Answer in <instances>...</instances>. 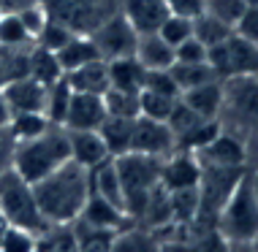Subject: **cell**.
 Masks as SVG:
<instances>
[{"instance_id":"cell-1","label":"cell","mask_w":258,"mask_h":252,"mask_svg":"<svg viewBox=\"0 0 258 252\" xmlns=\"http://www.w3.org/2000/svg\"><path fill=\"white\" fill-rule=\"evenodd\" d=\"M38 212L49 225H74L90 195V171L74 160L54 168L49 177L33 185Z\"/></svg>"},{"instance_id":"cell-2","label":"cell","mask_w":258,"mask_h":252,"mask_svg":"<svg viewBox=\"0 0 258 252\" xmlns=\"http://www.w3.org/2000/svg\"><path fill=\"white\" fill-rule=\"evenodd\" d=\"M71 160V149H68V133L66 128L52 125L46 133L38 138L14 144L11 152V171L22 177L27 185H36L38 179L49 177L54 168Z\"/></svg>"},{"instance_id":"cell-3","label":"cell","mask_w":258,"mask_h":252,"mask_svg":"<svg viewBox=\"0 0 258 252\" xmlns=\"http://www.w3.org/2000/svg\"><path fill=\"white\" fill-rule=\"evenodd\" d=\"M215 230L228 244H255L258 241V198L250 179V168L236 182L231 195L215 217Z\"/></svg>"},{"instance_id":"cell-4","label":"cell","mask_w":258,"mask_h":252,"mask_svg":"<svg viewBox=\"0 0 258 252\" xmlns=\"http://www.w3.org/2000/svg\"><path fill=\"white\" fill-rule=\"evenodd\" d=\"M255 122H258V76L223 79V101L218 114L220 130L239 136L250 149Z\"/></svg>"},{"instance_id":"cell-5","label":"cell","mask_w":258,"mask_h":252,"mask_svg":"<svg viewBox=\"0 0 258 252\" xmlns=\"http://www.w3.org/2000/svg\"><path fill=\"white\" fill-rule=\"evenodd\" d=\"M114 165L122 185L125 214L131 217V222H139L147 201L160 187V160L139 155V152H125V155L114 157Z\"/></svg>"},{"instance_id":"cell-6","label":"cell","mask_w":258,"mask_h":252,"mask_svg":"<svg viewBox=\"0 0 258 252\" xmlns=\"http://www.w3.org/2000/svg\"><path fill=\"white\" fill-rule=\"evenodd\" d=\"M0 214H3V220L9 225L25 228L36 236H41L49 228V222L38 212L33 185H27L22 177H17L11 168H6L0 174Z\"/></svg>"},{"instance_id":"cell-7","label":"cell","mask_w":258,"mask_h":252,"mask_svg":"<svg viewBox=\"0 0 258 252\" xmlns=\"http://www.w3.org/2000/svg\"><path fill=\"white\" fill-rule=\"evenodd\" d=\"M49 19L66 25L71 33L90 36L109 17L120 14V0H41Z\"/></svg>"},{"instance_id":"cell-8","label":"cell","mask_w":258,"mask_h":252,"mask_svg":"<svg viewBox=\"0 0 258 252\" xmlns=\"http://www.w3.org/2000/svg\"><path fill=\"white\" fill-rule=\"evenodd\" d=\"M207 62L220 81L234 76H258V44H250L231 33L223 44L207 52Z\"/></svg>"},{"instance_id":"cell-9","label":"cell","mask_w":258,"mask_h":252,"mask_svg":"<svg viewBox=\"0 0 258 252\" xmlns=\"http://www.w3.org/2000/svg\"><path fill=\"white\" fill-rule=\"evenodd\" d=\"M90 38H93L95 49H98L101 60H120V57H134L136 52V30L131 27L120 14H114V17H109L103 25H98L93 33H90Z\"/></svg>"},{"instance_id":"cell-10","label":"cell","mask_w":258,"mask_h":252,"mask_svg":"<svg viewBox=\"0 0 258 252\" xmlns=\"http://www.w3.org/2000/svg\"><path fill=\"white\" fill-rule=\"evenodd\" d=\"M131 152L147 155L155 160H166L177 152V138L169 130L166 122H155L147 117H136L134 122V138H131Z\"/></svg>"},{"instance_id":"cell-11","label":"cell","mask_w":258,"mask_h":252,"mask_svg":"<svg viewBox=\"0 0 258 252\" xmlns=\"http://www.w3.org/2000/svg\"><path fill=\"white\" fill-rule=\"evenodd\" d=\"M250 149L239 136H231L226 130H218L207 146L196 152V160L201 165H215V168H247Z\"/></svg>"},{"instance_id":"cell-12","label":"cell","mask_w":258,"mask_h":252,"mask_svg":"<svg viewBox=\"0 0 258 252\" xmlns=\"http://www.w3.org/2000/svg\"><path fill=\"white\" fill-rule=\"evenodd\" d=\"M201 179V163L193 152L177 149L174 155L160 160V187L166 193H182L196 190Z\"/></svg>"},{"instance_id":"cell-13","label":"cell","mask_w":258,"mask_h":252,"mask_svg":"<svg viewBox=\"0 0 258 252\" xmlns=\"http://www.w3.org/2000/svg\"><path fill=\"white\" fill-rule=\"evenodd\" d=\"M79 225L85 228H93V230H106V233H117L120 228H125L131 222V217L122 212L120 206L109 204L106 198H101V195H95L90 190L87 201H85V209H82L79 214Z\"/></svg>"},{"instance_id":"cell-14","label":"cell","mask_w":258,"mask_h":252,"mask_svg":"<svg viewBox=\"0 0 258 252\" xmlns=\"http://www.w3.org/2000/svg\"><path fill=\"white\" fill-rule=\"evenodd\" d=\"M120 17L134 27L136 36H150L166 22L169 9L163 0H120Z\"/></svg>"},{"instance_id":"cell-15","label":"cell","mask_w":258,"mask_h":252,"mask_svg":"<svg viewBox=\"0 0 258 252\" xmlns=\"http://www.w3.org/2000/svg\"><path fill=\"white\" fill-rule=\"evenodd\" d=\"M103 120H106L103 95L74 93L62 128H66V130H98L103 125Z\"/></svg>"},{"instance_id":"cell-16","label":"cell","mask_w":258,"mask_h":252,"mask_svg":"<svg viewBox=\"0 0 258 252\" xmlns=\"http://www.w3.org/2000/svg\"><path fill=\"white\" fill-rule=\"evenodd\" d=\"M68 133V149H71V160L76 165L87 168H98L101 163L111 160L106 144H103L98 130H66Z\"/></svg>"},{"instance_id":"cell-17","label":"cell","mask_w":258,"mask_h":252,"mask_svg":"<svg viewBox=\"0 0 258 252\" xmlns=\"http://www.w3.org/2000/svg\"><path fill=\"white\" fill-rule=\"evenodd\" d=\"M6 103H9L11 114H22V111H44L46 101V87L38 84L30 76H19L3 87Z\"/></svg>"},{"instance_id":"cell-18","label":"cell","mask_w":258,"mask_h":252,"mask_svg":"<svg viewBox=\"0 0 258 252\" xmlns=\"http://www.w3.org/2000/svg\"><path fill=\"white\" fill-rule=\"evenodd\" d=\"M179 101H182L193 114H199L201 120L218 122L220 101H223V81L215 79V81L201 84V87H190V90H185V93H179Z\"/></svg>"},{"instance_id":"cell-19","label":"cell","mask_w":258,"mask_h":252,"mask_svg":"<svg viewBox=\"0 0 258 252\" xmlns=\"http://www.w3.org/2000/svg\"><path fill=\"white\" fill-rule=\"evenodd\" d=\"M111 252H163V241L155 230L128 222L111 236Z\"/></svg>"},{"instance_id":"cell-20","label":"cell","mask_w":258,"mask_h":252,"mask_svg":"<svg viewBox=\"0 0 258 252\" xmlns=\"http://www.w3.org/2000/svg\"><path fill=\"white\" fill-rule=\"evenodd\" d=\"M134 57L142 62L144 71H169L174 65V46H169L158 33L139 36Z\"/></svg>"},{"instance_id":"cell-21","label":"cell","mask_w":258,"mask_h":252,"mask_svg":"<svg viewBox=\"0 0 258 252\" xmlns=\"http://www.w3.org/2000/svg\"><path fill=\"white\" fill-rule=\"evenodd\" d=\"M66 81H68V87H71L74 93L103 95L109 90V65H106V60L87 62V65L66 73Z\"/></svg>"},{"instance_id":"cell-22","label":"cell","mask_w":258,"mask_h":252,"mask_svg":"<svg viewBox=\"0 0 258 252\" xmlns=\"http://www.w3.org/2000/svg\"><path fill=\"white\" fill-rule=\"evenodd\" d=\"M90 190L101 198H106L109 204L120 206L125 212V201H122V185H120V174H117V165H114V157L101 163L98 168L90 171Z\"/></svg>"},{"instance_id":"cell-23","label":"cell","mask_w":258,"mask_h":252,"mask_svg":"<svg viewBox=\"0 0 258 252\" xmlns=\"http://www.w3.org/2000/svg\"><path fill=\"white\" fill-rule=\"evenodd\" d=\"M54 57H57L60 68H62V76H66V73L76 71V68L87 65V62L101 60V54H98V49H95L93 38H90V36H79V33H76V36L68 41L60 52H54Z\"/></svg>"},{"instance_id":"cell-24","label":"cell","mask_w":258,"mask_h":252,"mask_svg":"<svg viewBox=\"0 0 258 252\" xmlns=\"http://www.w3.org/2000/svg\"><path fill=\"white\" fill-rule=\"evenodd\" d=\"M106 65H109V87L125 90V93H142L147 71L136 57H120L106 62Z\"/></svg>"},{"instance_id":"cell-25","label":"cell","mask_w":258,"mask_h":252,"mask_svg":"<svg viewBox=\"0 0 258 252\" xmlns=\"http://www.w3.org/2000/svg\"><path fill=\"white\" fill-rule=\"evenodd\" d=\"M134 122L128 117H109L103 120V125L98 128L103 144H106L111 157H120L125 152H131V138H134Z\"/></svg>"},{"instance_id":"cell-26","label":"cell","mask_w":258,"mask_h":252,"mask_svg":"<svg viewBox=\"0 0 258 252\" xmlns=\"http://www.w3.org/2000/svg\"><path fill=\"white\" fill-rule=\"evenodd\" d=\"M27 76L36 79L38 84H44V87L60 81L62 79V68H60L57 57H54V52H46V49L33 44L30 54H27Z\"/></svg>"},{"instance_id":"cell-27","label":"cell","mask_w":258,"mask_h":252,"mask_svg":"<svg viewBox=\"0 0 258 252\" xmlns=\"http://www.w3.org/2000/svg\"><path fill=\"white\" fill-rule=\"evenodd\" d=\"M52 128V122L46 120L44 111H22V114H11L9 122V136L14 144L19 141H30V138H38L41 133H46Z\"/></svg>"},{"instance_id":"cell-28","label":"cell","mask_w":258,"mask_h":252,"mask_svg":"<svg viewBox=\"0 0 258 252\" xmlns=\"http://www.w3.org/2000/svg\"><path fill=\"white\" fill-rule=\"evenodd\" d=\"M71 95H74V90L68 87L66 76H62L60 81H54V84L46 87L44 114H46V120H49L52 125H57V128H62V122H66L68 106H71Z\"/></svg>"},{"instance_id":"cell-29","label":"cell","mask_w":258,"mask_h":252,"mask_svg":"<svg viewBox=\"0 0 258 252\" xmlns=\"http://www.w3.org/2000/svg\"><path fill=\"white\" fill-rule=\"evenodd\" d=\"M36 41L25 30L22 19L17 11H3L0 14V49H30Z\"/></svg>"},{"instance_id":"cell-30","label":"cell","mask_w":258,"mask_h":252,"mask_svg":"<svg viewBox=\"0 0 258 252\" xmlns=\"http://www.w3.org/2000/svg\"><path fill=\"white\" fill-rule=\"evenodd\" d=\"M169 71L174 76V81H177L179 93H185V90H190V87H201V84L218 79L209 62H174Z\"/></svg>"},{"instance_id":"cell-31","label":"cell","mask_w":258,"mask_h":252,"mask_svg":"<svg viewBox=\"0 0 258 252\" xmlns=\"http://www.w3.org/2000/svg\"><path fill=\"white\" fill-rule=\"evenodd\" d=\"M38 252H79L74 225H49L38 236Z\"/></svg>"},{"instance_id":"cell-32","label":"cell","mask_w":258,"mask_h":252,"mask_svg":"<svg viewBox=\"0 0 258 252\" xmlns=\"http://www.w3.org/2000/svg\"><path fill=\"white\" fill-rule=\"evenodd\" d=\"M179 98L163 95V93H152V90H142L139 93V117H147L155 122H166L171 117L174 106Z\"/></svg>"},{"instance_id":"cell-33","label":"cell","mask_w":258,"mask_h":252,"mask_svg":"<svg viewBox=\"0 0 258 252\" xmlns=\"http://www.w3.org/2000/svg\"><path fill=\"white\" fill-rule=\"evenodd\" d=\"M231 27L228 25H223V22H218L215 17H209V14H204L201 11L196 19H193V38L199 41V44H204L207 46V52L212 46H218V44H223L228 36H231Z\"/></svg>"},{"instance_id":"cell-34","label":"cell","mask_w":258,"mask_h":252,"mask_svg":"<svg viewBox=\"0 0 258 252\" xmlns=\"http://www.w3.org/2000/svg\"><path fill=\"white\" fill-rule=\"evenodd\" d=\"M103 106H106L109 117H128L136 120L139 117V93H125V90L109 87L103 93Z\"/></svg>"},{"instance_id":"cell-35","label":"cell","mask_w":258,"mask_h":252,"mask_svg":"<svg viewBox=\"0 0 258 252\" xmlns=\"http://www.w3.org/2000/svg\"><path fill=\"white\" fill-rule=\"evenodd\" d=\"M0 252H38V236L25 228L6 225L0 236Z\"/></svg>"},{"instance_id":"cell-36","label":"cell","mask_w":258,"mask_h":252,"mask_svg":"<svg viewBox=\"0 0 258 252\" xmlns=\"http://www.w3.org/2000/svg\"><path fill=\"white\" fill-rule=\"evenodd\" d=\"M158 36L163 38L169 46L177 49L179 44H185L187 38H193V19H187V17H174V14H169V17H166V22L158 27Z\"/></svg>"},{"instance_id":"cell-37","label":"cell","mask_w":258,"mask_h":252,"mask_svg":"<svg viewBox=\"0 0 258 252\" xmlns=\"http://www.w3.org/2000/svg\"><path fill=\"white\" fill-rule=\"evenodd\" d=\"M245 9H247L245 0H204V14L215 17L223 25H228L231 30H234V25L239 22V17Z\"/></svg>"},{"instance_id":"cell-38","label":"cell","mask_w":258,"mask_h":252,"mask_svg":"<svg viewBox=\"0 0 258 252\" xmlns=\"http://www.w3.org/2000/svg\"><path fill=\"white\" fill-rule=\"evenodd\" d=\"M74 228H76V239H79V252H111V236L114 233L85 228L79 222H74Z\"/></svg>"},{"instance_id":"cell-39","label":"cell","mask_w":258,"mask_h":252,"mask_svg":"<svg viewBox=\"0 0 258 252\" xmlns=\"http://www.w3.org/2000/svg\"><path fill=\"white\" fill-rule=\"evenodd\" d=\"M74 36H76V33H71L66 25H60V22H54V19H49V22H46V27L41 30V36L36 38V46L46 49V52H60V49L66 46Z\"/></svg>"},{"instance_id":"cell-40","label":"cell","mask_w":258,"mask_h":252,"mask_svg":"<svg viewBox=\"0 0 258 252\" xmlns=\"http://www.w3.org/2000/svg\"><path fill=\"white\" fill-rule=\"evenodd\" d=\"M19 19H22V25H25V30L30 33V38L36 41L41 36V30L46 27V22H49V14H46L44 9V3H30V6H25V9H19Z\"/></svg>"},{"instance_id":"cell-41","label":"cell","mask_w":258,"mask_h":252,"mask_svg":"<svg viewBox=\"0 0 258 252\" xmlns=\"http://www.w3.org/2000/svg\"><path fill=\"white\" fill-rule=\"evenodd\" d=\"M142 90H152V93H163V95L179 98V87H177V81H174L171 71H147Z\"/></svg>"},{"instance_id":"cell-42","label":"cell","mask_w":258,"mask_h":252,"mask_svg":"<svg viewBox=\"0 0 258 252\" xmlns=\"http://www.w3.org/2000/svg\"><path fill=\"white\" fill-rule=\"evenodd\" d=\"M234 36L250 41V44H258V6H247L242 11L239 22L234 25Z\"/></svg>"},{"instance_id":"cell-43","label":"cell","mask_w":258,"mask_h":252,"mask_svg":"<svg viewBox=\"0 0 258 252\" xmlns=\"http://www.w3.org/2000/svg\"><path fill=\"white\" fill-rule=\"evenodd\" d=\"M174 62H207V46L196 38H187L174 49Z\"/></svg>"},{"instance_id":"cell-44","label":"cell","mask_w":258,"mask_h":252,"mask_svg":"<svg viewBox=\"0 0 258 252\" xmlns=\"http://www.w3.org/2000/svg\"><path fill=\"white\" fill-rule=\"evenodd\" d=\"M169 14L174 17H187V19H196L201 11H204V0H163Z\"/></svg>"},{"instance_id":"cell-45","label":"cell","mask_w":258,"mask_h":252,"mask_svg":"<svg viewBox=\"0 0 258 252\" xmlns=\"http://www.w3.org/2000/svg\"><path fill=\"white\" fill-rule=\"evenodd\" d=\"M11 152H14V141H11L9 130H0V174L6 168H11Z\"/></svg>"},{"instance_id":"cell-46","label":"cell","mask_w":258,"mask_h":252,"mask_svg":"<svg viewBox=\"0 0 258 252\" xmlns=\"http://www.w3.org/2000/svg\"><path fill=\"white\" fill-rule=\"evenodd\" d=\"M9 122H11V109H9V103H6L3 90H0V130L9 128Z\"/></svg>"},{"instance_id":"cell-47","label":"cell","mask_w":258,"mask_h":252,"mask_svg":"<svg viewBox=\"0 0 258 252\" xmlns=\"http://www.w3.org/2000/svg\"><path fill=\"white\" fill-rule=\"evenodd\" d=\"M30 3H38V0H0L3 11H19V9H25V6H30Z\"/></svg>"},{"instance_id":"cell-48","label":"cell","mask_w":258,"mask_h":252,"mask_svg":"<svg viewBox=\"0 0 258 252\" xmlns=\"http://www.w3.org/2000/svg\"><path fill=\"white\" fill-rule=\"evenodd\" d=\"M226 252H255L253 244H228L226 241Z\"/></svg>"},{"instance_id":"cell-49","label":"cell","mask_w":258,"mask_h":252,"mask_svg":"<svg viewBox=\"0 0 258 252\" xmlns=\"http://www.w3.org/2000/svg\"><path fill=\"white\" fill-rule=\"evenodd\" d=\"M247 168H250V171H255V174H258V149H253V152H250V157H247Z\"/></svg>"},{"instance_id":"cell-50","label":"cell","mask_w":258,"mask_h":252,"mask_svg":"<svg viewBox=\"0 0 258 252\" xmlns=\"http://www.w3.org/2000/svg\"><path fill=\"white\" fill-rule=\"evenodd\" d=\"M250 179H253V190H255V198H258V174L250 171Z\"/></svg>"},{"instance_id":"cell-51","label":"cell","mask_w":258,"mask_h":252,"mask_svg":"<svg viewBox=\"0 0 258 252\" xmlns=\"http://www.w3.org/2000/svg\"><path fill=\"white\" fill-rule=\"evenodd\" d=\"M6 225H9V222L3 220V214H0V236H3V230H6Z\"/></svg>"},{"instance_id":"cell-52","label":"cell","mask_w":258,"mask_h":252,"mask_svg":"<svg viewBox=\"0 0 258 252\" xmlns=\"http://www.w3.org/2000/svg\"><path fill=\"white\" fill-rule=\"evenodd\" d=\"M245 3H247V6H258V0H245Z\"/></svg>"},{"instance_id":"cell-53","label":"cell","mask_w":258,"mask_h":252,"mask_svg":"<svg viewBox=\"0 0 258 252\" xmlns=\"http://www.w3.org/2000/svg\"><path fill=\"white\" fill-rule=\"evenodd\" d=\"M253 247H255V252H258V241H255V244H253Z\"/></svg>"},{"instance_id":"cell-54","label":"cell","mask_w":258,"mask_h":252,"mask_svg":"<svg viewBox=\"0 0 258 252\" xmlns=\"http://www.w3.org/2000/svg\"><path fill=\"white\" fill-rule=\"evenodd\" d=\"M0 14H3V6H0Z\"/></svg>"},{"instance_id":"cell-55","label":"cell","mask_w":258,"mask_h":252,"mask_svg":"<svg viewBox=\"0 0 258 252\" xmlns=\"http://www.w3.org/2000/svg\"><path fill=\"white\" fill-rule=\"evenodd\" d=\"M163 252H166V249H163Z\"/></svg>"}]
</instances>
